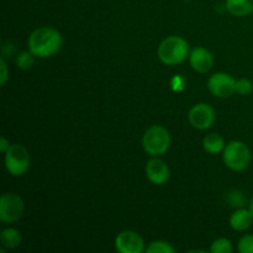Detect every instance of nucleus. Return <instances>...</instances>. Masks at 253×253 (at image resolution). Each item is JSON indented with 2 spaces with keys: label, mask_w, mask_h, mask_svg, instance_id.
<instances>
[{
  "label": "nucleus",
  "mask_w": 253,
  "mask_h": 253,
  "mask_svg": "<svg viewBox=\"0 0 253 253\" xmlns=\"http://www.w3.org/2000/svg\"><path fill=\"white\" fill-rule=\"evenodd\" d=\"M63 44V37L53 27H40L31 32L27 46L29 49L40 58H48L53 56Z\"/></svg>",
  "instance_id": "obj_1"
},
{
  "label": "nucleus",
  "mask_w": 253,
  "mask_h": 253,
  "mask_svg": "<svg viewBox=\"0 0 253 253\" xmlns=\"http://www.w3.org/2000/svg\"><path fill=\"white\" fill-rule=\"evenodd\" d=\"M158 58L167 66H177L189 56V44L183 37L169 36L158 46Z\"/></svg>",
  "instance_id": "obj_2"
},
{
  "label": "nucleus",
  "mask_w": 253,
  "mask_h": 253,
  "mask_svg": "<svg viewBox=\"0 0 253 253\" xmlns=\"http://www.w3.org/2000/svg\"><path fill=\"white\" fill-rule=\"evenodd\" d=\"M222 160L229 169L241 172L251 163V150L242 141H230L222 151Z\"/></svg>",
  "instance_id": "obj_3"
},
{
  "label": "nucleus",
  "mask_w": 253,
  "mask_h": 253,
  "mask_svg": "<svg viewBox=\"0 0 253 253\" xmlns=\"http://www.w3.org/2000/svg\"><path fill=\"white\" fill-rule=\"evenodd\" d=\"M142 146L146 153L153 157L165 155L170 146L169 131L162 125H152L143 133Z\"/></svg>",
  "instance_id": "obj_4"
},
{
  "label": "nucleus",
  "mask_w": 253,
  "mask_h": 253,
  "mask_svg": "<svg viewBox=\"0 0 253 253\" xmlns=\"http://www.w3.org/2000/svg\"><path fill=\"white\" fill-rule=\"evenodd\" d=\"M5 168L14 177H21L30 168V155L26 147L20 143L10 146L5 153Z\"/></svg>",
  "instance_id": "obj_5"
},
{
  "label": "nucleus",
  "mask_w": 253,
  "mask_h": 253,
  "mask_svg": "<svg viewBox=\"0 0 253 253\" xmlns=\"http://www.w3.org/2000/svg\"><path fill=\"white\" fill-rule=\"evenodd\" d=\"M25 211L24 200L15 193H5L0 198V220L5 224L19 221Z\"/></svg>",
  "instance_id": "obj_6"
},
{
  "label": "nucleus",
  "mask_w": 253,
  "mask_h": 253,
  "mask_svg": "<svg viewBox=\"0 0 253 253\" xmlns=\"http://www.w3.org/2000/svg\"><path fill=\"white\" fill-rule=\"evenodd\" d=\"M208 89L217 98H230L236 93V79L224 72H217L208 79Z\"/></svg>",
  "instance_id": "obj_7"
},
{
  "label": "nucleus",
  "mask_w": 253,
  "mask_h": 253,
  "mask_svg": "<svg viewBox=\"0 0 253 253\" xmlns=\"http://www.w3.org/2000/svg\"><path fill=\"white\" fill-rule=\"evenodd\" d=\"M215 110L211 105L207 103H199L192 106L189 110V119L190 125L197 130H208L215 123Z\"/></svg>",
  "instance_id": "obj_8"
},
{
  "label": "nucleus",
  "mask_w": 253,
  "mask_h": 253,
  "mask_svg": "<svg viewBox=\"0 0 253 253\" xmlns=\"http://www.w3.org/2000/svg\"><path fill=\"white\" fill-rule=\"evenodd\" d=\"M115 249L119 253H142L146 251L145 241L141 235L132 230H125L116 236Z\"/></svg>",
  "instance_id": "obj_9"
},
{
  "label": "nucleus",
  "mask_w": 253,
  "mask_h": 253,
  "mask_svg": "<svg viewBox=\"0 0 253 253\" xmlns=\"http://www.w3.org/2000/svg\"><path fill=\"white\" fill-rule=\"evenodd\" d=\"M146 177L156 185H163L169 180L170 170L166 162L160 158H152L146 163Z\"/></svg>",
  "instance_id": "obj_10"
},
{
  "label": "nucleus",
  "mask_w": 253,
  "mask_h": 253,
  "mask_svg": "<svg viewBox=\"0 0 253 253\" xmlns=\"http://www.w3.org/2000/svg\"><path fill=\"white\" fill-rule=\"evenodd\" d=\"M189 63L198 73H207L214 64V57L209 49L204 47H195L189 53Z\"/></svg>",
  "instance_id": "obj_11"
},
{
  "label": "nucleus",
  "mask_w": 253,
  "mask_h": 253,
  "mask_svg": "<svg viewBox=\"0 0 253 253\" xmlns=\"http://www.w3.org/2000/svg\"><path fill=\"white\" fill-rule=\"evenodd\" d=\"M253 224V215L250 209L239 208L230 216V226L235 231H246Z\"/></svg>",
  "instance_id": "obj_12"
},
{
  "label": "nucleus",
  "mask_w": 253,
  "mask_h": 253,
  "mask_svg": "<svg viewBox=\"0 0 253 253\" xmlns=\"http://www.w3.org/2000/svg\"><path fill=\"white\" fill-rule=\"evenodd\" d=\"M225 6L234 16H249L253 12V0H226Z\"/></svg>",
  "instance_id": "obj_13"
},
{
  "label": "nucleus",
  "mask_w": 253,
  "mask_h": 253,
  "mask_svg": "<svg viewBox=\"0 0 253 253\" xmlns=\"http://www.w3.org/2000/svg\"><path fill=\"white\" fill-rule=\"evenodd\" d=\"M226 146L224 138L219 135V133H208L204 138H203V147L210 155H217V153L222 152Z\"/></svg>",
  "instance_id": "obj_14"
},
{
  "label": "nucleus",
  "mask_w": 253,
  "mask_h": 253,
  "mask_svg": "<svg viewBox=\"0 0 253 253\" xmlns=\"http://www.w3.org/2000/svg\"><path fill=\"white\" fill-rule=\"evenodd\" d=\"M0 242L5 249H16L21 244V234H20L19 230L12 229V227L5 229L0 234Z\"/></svg>",
  "instance_id": "obj_15"
},
{
  "label": "nucleus",
  "mask_w": 253,
  "mask_h": 253,
  "mask_svg": "<svg viewBox=\"0 0 253 253\" xmlns=\"http://www.w3.org/2000/svg\"><path fill=\"white\" fill-rule=\"evenodd\" d=\"M35 57L36 56H35L30 49L29 51L20 52L16 56V66L19 67L20 69H24V71L32 68V66H34L35 63Z\"/></svg>",
  "instance_id": "obj_16"
},
{
  "label": "nucleus",
  "mask_w": 253,
  "mask_h": 253,
  "mask_svg": "<svg viewBox=\"0 0 253 253\" xmlns=\"http://www.w3.org/2000/svg\"><path fill=\"white\" fill-rule=\"evenodd\" d=\"M174 247L169 242L162 241V240L151 242L147 249H146L147 253H174Z\"/></svg>",
  "instance_id": "obj_17"
},
{
  "label": "nucleus",
  "mask_w": 253,
  "mask_h": 253,
  "mask_svg": "<svg viewBox=\"0 0 253 253\" xmlns=\"http://www.w3.org/2000/svg\"><path fill=\"white\" fill-rule=\"evenodd\" d=\"M232 251H234V247H232L231 241L225 239V237L215 240L210 246V252L211 253H231Z\"/></svg>",
  "instance_id": "obj_18"
},
{
  "label": "nucleus",
  "mask_w": 253,
  "mask_h": 253,
  "mask_svg": "<svg viewBox=\"0 0 253 253\" xmlns=\"http://www.w3.org/2000/svg\"><path fill=\"white\" fill-rule=\"evenodd\" d=\"M227 202L231 207L239 209V208H244L246 205V197L240 190H231L227 195Z\"/></svg>",
  "instance_id": "obj_19"
},
{
  "label": "nucleus",
  "mask_w": 253,
  "mask_h": 253,
  "mask_svg": "<svg viewBox=\"0 0 253 253\" xmlns=\"http://www.w3.org/2000/svg\"><path fill=\"white\" fill-rule=\"evenodd\" d=\"M237 250L240 253H253V234H247L240 239Z\"/></svg>",
  "instance_id": "obj_20"
},
{
  "label": "nucleus",
  "mask_w": 253,
  "mask_h": 253,
  "mask_svg": "<svg viewBox=\"0 0 253 253\" xmlns=\"http://www.w3.org/2000/svg\"><path fill=\"white\" fill-rule=\"evenodd\" d=\"M253 90V84L250 79L247 78H241L239 81H236V93H239L240 95H249Z\"/></svg>",
  "instance_id": "obj_21"
},
{
  "label": "nucleus",
  "mask_w": 253,
  "mask_h": 253,
  "mask_svg": "<svg viewBox=\"0 0 253 253\" xmlns=\"http://www.w3.org/2000/svg\"><path fill=\"white\" fill-rule=\"evenodd\" d=\"M0 71H1V73H0V85L2 86V85H5L7 78H9V73H7V67H6V63H5L4 58L0 59Z\"/></svg>",
  "instance_id": "obj_22"
},
{
  "label": "nucleus",
  "mask_w": 253,
  "mask_h": 253,
  "mask_svg": "<svg viewBox=\"0 0 253 253\" xmlns=\"http://www.w3.org/2000/svg\"><path fill=\"white\" fill-rule=\"evenodd\" d=\"M10 146L11 145H10V142L6 140V138L5 137L0 138V151H1L2 153H6V151L10 148Z\"/></svg>",
  "instance_id": "obj_23"
},
{
  "label": "nucleus",
  "mask_w": 253,
  "mask_h": 253,
  "mask_svg": "<svg viewBox=\"0 0 253 253\" xmlns=\"http://www.w3.org/2000/svg\"><path fill=\"white\" fill-rule=\"evenodd\" d=\"M249 209L251 210V212H252V215H253V198H252V200H251V202H250V204H249Z\"/></svg>",
  "instance_id": "obj_24"
}]
</instances>
